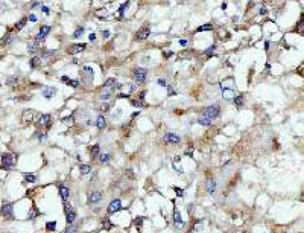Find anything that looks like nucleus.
Segmentation results:
<instances>
[{
    "label": "nucleus",
    "instance_id": "nucleus-41",
    "mask_svg": "<svg viewBox=\"0 0 304 233\" xmlns=\"http://www.w3.org/2000/svg\"><path fill=\"white\" fill-rule=\"evenodd\" d=\"M28 20L32 21V23H35V21H37V15H35V14H31V15L28 17Z\"/></svg>",
    "mask_w": 304,
    "mask_h": 233
},
{
    "label": "nucleus",
    "instance_id": "nucleus-31",
    "mask_svg": "<svg viewBox=\"0 0 304 233\" xmlns=\"http://www.w3.org/2000/svg\"><path fill=\"white\" fill-rule=\"evenodd\" d=\"M212 28H213L212 25H202V26H199V28H198V32H201V31H210Z\"/></svg>",
    "mask_w": 304,
    "mask_h": 233
},
{
    "label": "nucleus",
    "instance_id": "nucleus-4",
    "mask_svg": "<svg viewBox=\"0 0 304 233\" xmlns=\"http://www.w3.org/2000/svg\"><path fill=\"white\" fill-rule=\"evenodd\" d=\"M132 75H134V79L137 81V82H145L146 81V70L145 69H142V67H138V69H134V72H132Z\"/></svg>",
    "mask_w": 304,
    "mask_h": 233
},
{
    "label": "nucleus",
    "instance_id": "nucleus-10",
    "mask_svg": "<svg viewBox=\"0 0 304 233\" xmlns=\"http://www.w3.org/2000/svg\"><path fill=\"white\" fill-rule=\"evenodd\" d=\"M55 93H56V88H55V87H43V96H44V98L50 99V98H53Z\"/></svg>",
    "mask_w": 304,
    "mask_h": 233
},
{
    "label": "nucleus",
    "instance_id": "nucleus-12",
    "mask_svg": "<svg viewBox=\"0 0 304 233\" xmlns=\"http://www.w3.org/2000/svg\"><path fill=\"white\" fill-rule=\"evenodd\" d=\"M151 34V29L149 28H143V29H140L137 32V40H146Z\"/></svg>",
    "mask_w": 304,
    "mask_h": 233
},
{
    "label": "nucleus",
    "instance_id": "nucleus-49",
    "mask_svg": "<svg viewBox=\"0 0 304 233\" xmlns=\"http://www.w3.org/2000/svg\"><path fill=\"white\" fill-rule=\"evenodd\" d=\"M88 38H90V41H95V40H96V35H95V34H90Z\"/></svg>",
    "mask_w": 304,
    "mask_h": 233
},
{
    "label": "nucleus",
    "instance_id": "nucleus-2",
    "mask_svg": "<svg viewBox=\"0 0 304 233\" xmlns=\"http://www.w3.org/2000/svg\"><path fill=\"white\" fill-rule=\"evenodd\" d=\"M219 113H221L219 105H210V107H207V108L201 113V116H204V118H207V119H210V121L213 122V119L218 118Z\"/></svg>",
    "mask_w": 304,
    "mask_h": 233
},
{
    "label": "nucleus",
    "instance_id": "nucleus-28",
    "mask_svg": "<svg viewBox=\"0 0 304 233\" xmlns=\"http://www.w3.org/2000/svg\"><path fill=\"white\" fill-rule=\"evenodd\" d=\"M90 171H91V166H90V165H82V166H81V172H82L84 175L88 174Z\"/></svg>",
    "mask_w": 304,
    "mask_h": 233
},
{
    "label": "nucleus",
    "instance_id": "nucleus-17",
    "mask_svg": "<svg viewBox=\"0 0 304 233\" xmlns=\"http://www.w3.org/2000/svg\"><path fill=\"white\" fill-rule=\"evenodd\" d=\"M84 75H85V79H87V81H91V79H93V69L88 67V66H85V67H84Z\"/></svg>",
    "mask_w": 304,
    "mask_h": 233
},
{
    "label": "nucleus",
    "instance_id": "nucleus-33",
    "mask_svg": "<svg viewBox=\"0 0 304 233\" xmlns=\"http://www.w3.org/2000/svg\"><path fill=\"white\" fill-rule=\"evenodd\" d=\"M82 32H84V28H79V29H76V31H75L73 37H75V38H79V37L82 35Z\"/></svg>",
    "mask_w": 304,
    "mask_h": 233
},
{
    "label": "nucleus",
    "instance_id": "nucleus-6",
    "mask_svg": "<svg viewBox=\"0 0 304 233\" xmlns=\"http://www.w3.org/2000/svg\"><path fill=\"white\" fill-rule=\"evenodd\" d=\"M120 209H122V201L120 200H114L108 206V213H116V212H119Z\"/></svg>",
    "mask_w": 304,
    "mask_h": 233
},
{
    "label": "nucleus",
    "instance_id": "nucleus-11",
    "mask_svg": "<svg viewBox=\"0 0 304 233\" xmlns=\"http://www.w3.org/2000/svg\"><path fill=\"white\" fill-rule=\"evenodd\" d=\"M101 200H102V194H101V192H91V195L88 197V203H90V204L99 203Z\"/></svg>",
    "mask_w": 304,
    "mask_h": 233
},
{
    "label": "nucleus",
    "instance_id": "nucleus-13",
    "mask_svg": "<svg viewBox=\"0 0 304 233\" xmlns=\"http://www.w3.org/2000/svg\"><path fill=\"white\" fill-rule=\"evenodd\" d=\"M61 81L64 82V84H67V85H72V87H79V81H76V79H70L68 76H61Z\"/></svg>",
    "mask_w": 304,
    "mask_h": 233
},
{
    "label": "nucleus",
    "instance_id": "nucleus-8",
    "mask_svg": "<svg viewBox=\"0 0 304 233\" xmlns=\"http://www.w3.org/2000/svg\"><path fill=\"white\" fill-rule=\"evenodd\" d=\"M75 218H76V212H75L70 206L65 204V219H67V222L72 224V222L75 221Z\"/></svg>",
    "mask_w": 304,
    "mask_h": 233
},
{
    "label": "nucleus",
    "instance_id": "nucleus-18",
    "mask_svg": "<svg viewBox=\"0 0 304 233\" xmlns=\"http://www.w3.org/2000/svg\"><path fill=\"white\" fill-rule=\"evenodd\" d=\"M173 221H175V224H176L178 227H182V225H184V221L181 219V215H179L178 210H175V213H173Z\"/></svg>",
    "mask_w": 304,
    "mask_h": 233
},
{
    "label": "nucleus",
    "instance_id": "nucleus-14",
    "mask_svg": "<svg viewBox=\"0 0 304 233\" xmlns=\"http://www.w3.org/2000/svg\"><path fill=\"white\" fill-rule=\"evenodd\" d=\"M215 191H216V181L213 178H208L207 180V192L208 194H215Z\"/></svg>",
    "mask_w": 304,
    "mask_h": 233
},
{
    "label": "nucleus",
    "instance_id": "nucleus-24",
    "mask_svg": "<svg viewBox=\"0 0 304 233\" xmlns=\"http://www.w3.org/2000/svg\"><path fill=\"white\" fill-rule=\"evenodd\" d=\"M23 118H25V121H28V122H29V121H32V118H34V113L28 110V111H25V113H23Z\"/></svg>",
    "mask_w": 304,
    "mask_h": 233
},
{
    "label": "nucleus",
    "instance_id": "nucleus-32",
    "mask_svg": "<svg viewBox=\"0 0 304 233\" xmlns=\"http://www.w3.org/2000/svg\"><path fill=\"white\" fill-rule=\"evenodd\" d=\"M128 6H129V2H125V3H122V6L119 8V12H120V14H123V12L126 11V8H128Z\"/></svg>",
    "mask_w": 304,
    "mask_h": 233
},
{
    "label": "nucleus",
    "instance_id": "nucleus-44",
    "mask_svg": "<svg viewBox=\"0 0 304 233\" xmlns=\"http://www.w3.org/2000/svg\"><path fill=\"white\" fill-rule=\"evenodd\" d=\"M266 12H268V9H266L265 6H262V8H260V11H259V14H260V15H265Z\"/></svg>",
    "mask_w": 304,
    "mask_h": 233
},
{
    "label": "nucleus",
    "instance_id": "nucleus-16",
    "mask_svg": "<svg viewBox=\"0 0 304 233\" xmlns=\"http://www.w3.org/2000/svg\"><path fill=\"white\" fill-rule=\"evenodd\" d=\"M105 125H107V121H105V116H98V121H96V127L99 128V130H104L105 128Z\"/></svg>",
    "mask_w": 304,
    "mask_h": 233
},
{
    "label": "nucleus",
    "instance_id": "nucleus-45",
    "mask_svg": "<svg viewBox=\"0 0 304 233\" xmlns=\"http://www.w3.org/2000/svg\"><path fill=\"white\" fill-rule=\"evenodd\" d=\"M215 49H216L215 46H212V48H210V49H207V51H205V54H207V55H210L212 52H215Z\"/></svg>",
    "mask_w": 304,
    "mask_h": 233
},
{
    "label": "nucleus",
    "instance_id": "nucleus-20",
    "mask_svg": "<svg viewBox=\"0 0 304 233\" xmlns=\"http://www.w3.org/2000/svg\"><path fill=\"white\" fill-rule=\"evenodd\" d=\"M99 151H101V149H99V145H93V146L90 148V154H91V157H93V158L98 157V155H99Z\"/></svg>",
    "mask_w": 304,
    "mask_h": 233
},
{
    "label": "nucleus",
    "instance_id": "nucleus-48",
    "mask_svg": "<svg viewBox=\"0 0 304 233\" xmlns=\"http://www.w3.org/2000/svg\"><path fill=\"white\" fill-rule=\"evenodd\" d=\"M41 11H43L44 14H49V8H47V6H41Z\"/></svg>",
    "mask_w": 304,
    "mask_h": 233
},
{
    "label": "nucleus",
    "instance_id": "nucleus-46",
    "mask_svg": "<svg viewBox=\"0 0 304 233\" xmlns=\"http://www.w3.org/2000/svg\"><path fill=\"white\" fill-rule=\"evenodd\" d=\"M167 91H169V96H173L175 95V90L172 87H167Z\"/></svg>",
    "mask_w": 304,
    "mask_h": 233
},
{
    "label": "nucleus",
    "instance_id": "nucleus-29",
    "mask_svg": "<svg viewBox=\"0 0 304 233\" xmlns=\"http://www.w3.org/2000/svg\"><path fill=\"white\" fill-rule=\"evenodd\" d=\"M26 23H28V18H21V20H20V23H17V26H15V28H17V29H21L23 26L26 25Z\"/></svg>",
    "mask_w": 304,
    "mask_h": 233
},
{
    "label": "nucleus",
    "instance_id": "nucleus-34",
    "mask_svg": "<svg viewBox=\"0 0 304 233\" xmlns=\"http://www.w3.org/2000/svg\"><path fill=\"white\" fill-rule=\"evenodd\" d=\"M111 227H113L111 222H110L108 219H104V228H105V230H111Z\"/></svg>",
    "mask_w": 304,
    "mask_h": 233
},
{
    "label": "nucleus",
    "instance_id": "nucleus-35",
    "mask_svg": "<svg viewBox=\"0 0 304 233\" xmlns=\"http://www.w3.org/2000/svg\"><path fill=\"white\" fill-rule=\"evenodd\" d=\"M28 51H29V52H32V54H34V52H35V51H37V44H35V43H32V44H29V46H28Z\"/></svg>",
    "mask_w": 304,
    "mask_h": 233
},
{
    "label": "nucleus",
    "instance_id": "nucleus-9",
    "mask_svg": "<svg viewBox=\"0 0 304 233\" xmlns=\"http://www.w3.org/2000/svg\"><path fill=\"white\" fill-rule=\"evenodd\" d=\"M84 49H85V44H84V43H79V44H72V48L68 49V54L75 55V54H79V52H82Z\"/></svg>",
    "mask_w": 304,
    "mask_h": 233
},
{
    "label": "nucleus",
    "instance_id": "nucleus-19",
    "mask_svg": "<svg viewBox=\"0 0 304 233\" xmlns=\"http://www.w3.org/2000/svg\"><path fill=\"white\" fill-rule=\"evenodd\" d=\"M40 124L41 125H49L50 124V114H43L40 118Z\"/></svg>",
    "mask_w": 304,
    "mask_h": 233
},
{
    "label": "nucleus",
    "instance_id": "nucleus-47",
    "mask_svg": "<svg viewBox=\"0 0 304 233\" xmlns=\"http://www.w3.org/2000/svg\"><path fill=\"white\" fill-rule=\"evenodd\" d=\"M65 233H75V228H73V227H67V228H65Z\"/></svg>",
    "mask_w": 304,
    "mask_h": 233
},
{
    "label": "nucleus",
    "instance_id": "nucleus-22",
    "mask_svg": "<svg viewBox=\"0 0 304 233\" xmlns=\"http://www.w3.org/2000/svg\"><path fill=\"white\" fill-rule=\"evenodd\" d=\"M110 98H111V91H110V90H105V91L101 93V99H102V101H107V99H110Z\"/></svg>",
    "mask_w": 304,
    "mask_h": 233
},
{
    "label": "nucleus",
    "instance_id": "nucleus-40",
    "mask_svg": "<svg viewBox=\"0 0 304 233\" xmlns=\"http://www.w3.org/2000/svg\"><path fill=\"white\" fill-rule=\"evenodd\" d=\"M157 82H158V85H161V87H167V82H166L164 79H158Z\"/></svg>",
    "mask_w": 304,
    "mask_h": 233
},
{
    "label": "nucleus",
    "instance_id": "nucleus-1",
    "mask_svg": "<svg viewBox=\"0 0 304 233\" xmlns=\"http://www.w3.org/2000/svg\"><path fill=\"white\" fill-rule=\"evenodd\" d=\"M15 165V157L11 152L2 154V161H0V168L2 169H12Z\"/></svg>",
    "mask_w": 304,
    "mask_h": 233
},
{
    "label": "nucleus",
    "instance_id": "nucleus-25",
    "mask_svg": "<svg viewBox=\"0 0 304 233\" xmlns=\"http://www.w3.org/2000/svg\"><path fill=\"white\" fill-rule=\"evenodd\" d=\"M46 228H47L49 231H53V230L56 228V222H55V221H49L47 224H46Z\"/></svg>",
    "mask_w": 304,
    "mask_h": 233
},
{
    "label": "nucleus",
    "instance_id": "nucleus-50",
    "mask_svg": "<svg viewBox=\"0 0 304 233\" xmlns=\"http://www.w3.org/2000/svg\"><path fill=\"white\" fill-rule=\"evenodd\" d=\"M179 44H181V46H185V44H187V41H185V40H181V41H179Z\"/></svg>",
    "mask_w": 304,
    "mask_h": 233
},
{
    "label": "nucleus",
    "instance_id": "nucleus-39",
    "mask_svg": "<svg viewBox=\"0 0 304 233\" xmlns=\"http://www.w3.org/2000/svg\"><path fill=\"white\" fill-rule=\"evenodd\" d=\"M101 110H102V111H108V110H110V105H108L107 102H104V104L101 105Z\"/></svg>",
    "mask_w": 304,
    "mask_h": 233
},
{
    "label": "nucleus",
    "instance_id": "nucleus-7",
    "mask_svg": "<svg viewBox=\"0 0 304 233\" xmlns=\"http://www.w3.org/2000/svg\"><path fill=\"white\" fill-rule=\"evenodd\" d=\"M164 142L172 143V145H176V143L181 142V137L176 136V134H173V133H167V134H164Z\"/></svg>",
    "mask_w": 304,
    "mask_h": 233
},
{
    "label": "nucleus",
    "instance_id": "nucleus-23",
    "mask_svg": "<svg viewBox=\"0 0 304 233\" xmlns=\"http://www.w3.org/2000/svg\"><path fill=\"white\" fill-rule=\"evenodd\" d=\"M116 82H117V81H116L114 78H108V79L104 82V85H105V87H114V85H116Z\"/></svg>",
    "mask_w": 304,
    "mask_h": 233
},
{
    "label": "nucleus",
    "instance_id": "nucleus-43",
    "mask_svg": "<svg viewBox=\"0 0 304 233\" xmlns=\"http://www.w3.org/2000/svg\"><path fill=\"white\" fill-rule=\"evenodd\" d=\"M35 215H37V210H35V209H32V210L29 212V216H28V218H35Z\"/></svg>",
    "mask_w": 304,
    "mask_h": 233
},
{
    "label": "nucleus",
    "instance_id": "nucleus-42",
    "mask_svg": "<svg viewBox=\"0 0 304 233\" xmlns=\"http://www.w3.org/2000/svg\"><path fill=\"white\" fill-rule=\"evenodd\" d=\"M110 35H111V32H110V31H104V32H102V37H104L105 40H107V38H110Z\"/></svg>",
    "mask_w": 304,
    "mask_h": 233
},
{
    "label": "nucleus",
    "instance_id": "nucleus-15",
    "mask_svg": "<svg viewBox=\"0 0 304 233\" xmlns=\"http://www.w3.org/2000/svg\"><path fill=\"white\" fill-rule=\"evenodd\" d=\"M59 195H61V198L64 200V201H67L68 200V197H70V191H68V188H65V186H59Z\"/></svg>",
    "mask_w": 304,
    "mask_h": 233
},
{
    "label": "nucleus",
    "instance_id": "nucleus-30",
    "mask_svg": "<svg viewBox=\"0 0 304 233\" xmlns=\"http://www.w3.org/2000/svg\"><path fill=\"white\" fill-rule=\"evenodd\" d=\"M234 102H236V105L237 107H240V105H243V96L240 95V96H237V98H234Z\"/></svg>",
    "mask_w": 304,
    "mask_h": 233
},
{
    "label": "nucleus",
    "instance_id": "nucleus-3",
    "mask_svg": "<svg viewBox=\"0 0 304 233\" xmlns=\"http://www.w3.org/2000/svg\"><path fill=\"white\" fill-rule=\"evenodd\" d=\"M2 215L6 218V219H14V207L11 203H6L2 206Z\"/></svg>",
    "mask_w": 304,
    "mask_h": 233
},
{
    "label": "nucleus",
    "instance_id": "nucleus-37",
    "mask_svg": "<svg viewBox=\"0 0 304 233\" xmlns=\"http://www.w3.org/2000/svg\"><path fill=\"white\" fill-rule=\"evenodd\" d=\"M173 192H175L178 197H182V189H181V188H173Z\"/></svg>",
    "mask_w": 304,
    "mask_h": 233
},
{
    "label": "nucleus",
    "instance_id": "nucleus-27",
    "mask_svg": "<svg viewBox=\"0 0 304 233\" xmlns=\"http://www.w3.org/2000/svg\"><path fill=\"white\" fill-rule=\"evenodd\" d=\"M110 158H111V155H110V154H99V160H101L102 163L110 161Z\"/></svg>",
    "mask_w": 304,
    "mask_h": 233
},
{
    "label": "nucleus",
    "instance_id": "nucleus-38",
    "mask_svg": "<svg viewBox=\"0 0 304 233\" xmlns=\"http://www.w3.org/2000/svg\"><path fill=\"white\" fill-rule=\"evenodd\" d=\"M131 104H132L134 107H143V102H142V101H131Z\"/></svg>",
    "mask_w": 304,
    "mask_h": 233
},
{
    "label": "nucleus",
    "instance_id": "nucleus-36",
    "mask_svg": "<svg viewBox=\"0 0 304 233\" xmlns=\"http://www.w3.org/2000/svg\"><path fill=\"white\" fill-rule=\"evenodd\" d=\"M142 224H143V218H137L135 219V225L138 227V230H140V227H142Z\"/></svg>",
    "mask_w": 304,
    "mask_h": 233
},
{
    "label": "nucleus",
    "instance_id": "nucleus-21",
    "mask_svg": "<svg viewBox=\"0 0 304 233\" xmlns=\"http://www.w3.org/2000/svg\"><path fill=\"white\" fill-rule=\"evenodd\" d=\"M25 180L28 183H35L37 181V175L35 174H25Z\"/></svg>",
    "mask_w": 304,
    "mask_h": 233
},
{
    "label": "nucleus",
    "instance_id": "nucleus-5",
    "mask_svg": "<svg viewBox=\"0 0 304 233\" xmlns=\"http://www.w3.org/2000/svg\"><path fill=\"white\" fill-rule=\"evenodd\" d=\"M50 32V26H47V25H44V26H41V29H40V34L35 37V41L37 43H41V41H44V38H46V35H47Z\"/></svg>",
    "mask_w": 304,
    "mask_h": 233
},
{
    "label": "nucleus",
    "instance_id": "nucleus-26",
    "mask_svg": "<svg viewBox=\"0 0 304 233\" xmlns=\"http://www.w3.org/2000/svg\"><path fill=\"white\" fill-rule=\"evenodd\" d=\"M38 64H40V58H38V57H34V58L31 60V69L38 67Z\"/></svg>",
    "mask_w": 304,
    "mask_h": 233
}]
</instances>
